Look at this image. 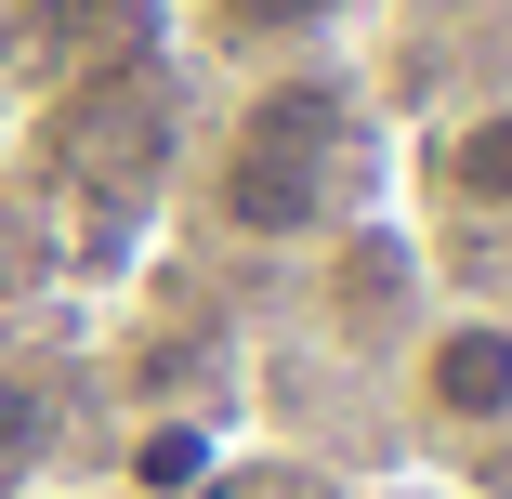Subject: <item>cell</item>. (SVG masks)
I'll return each mask as SVG.
<instances>
[{
  "label": "cell",
  "mask_w": 512,
  "mask_h": 499,
  "mask_svg": "<svg viewBox=\"0 0 512 499\" xmlns=\"http://www.w3.org/2000/svg\"><path fill=\"white\" fill-rule=\"evenodd\" d=\"M342 132H355L342 79H316V66L263 79L250 106H237V132H224L211 211H224L237 237H316V224H329V197H342Z\"/></svg>",
  "instance_id": "6da1fadb"
},
{
  "label": "cell",
  "mask_w": 512,
  "mask_h": 499,
  "mask_svg": "<svg viewBox=\"0 0 512 499\" xmlns=\"http://www.w3.org/2000/svg\"><path fill=\"white\" fill-rule=\"evenodd\" d=\"M421 408L447 434H499L512 421V316H434L421 342Z\"/></svg>",
  "instance_id": "7a4b0ae2"
},
{
  "label": "cell",
  "mask_w": 512,
  "mask_h": 499,
  "mask_svg": "<svg viewBox=\"0 0 512 499\" xmlns=\"http://www.w3.org/2000/svg\"><path fill=\"white\" fill-rule=\"evenodd\" d=\"M434 184H447V211L512 224V106H473V119L434 145Z\"/></svg>",
  "instance_id": "3957f363"
},
{
  "label": "cell",
  "mask_w": 512,
  "mask_h": 499,
  "mask_svg": "<svg viewBox=\"0 0 512 499\" xmlns=\"http://www.w3.org/2000/svg\"><path fill=\"white\" fill-rule=\"evenodd\" d=\"M329 14H342V0H211L224 40H316Z\"/></svg>",
  "instance_id": "277c9868"
},
{
  "label": "cell",
  "mask_w": 512,
  "mask_h": 499,
  "mask_svg": "<svg viewBox=\"0 0 512 499\" xmlns=\"http://www.w3.org/2000/svg\"><path fill=\"white\" fill-rule=\"evenodd\" d=\"M132 473H145V486H184V473H197V434H145V460H132Z\"/></svg>",
  "instance_id": "5b68a950"
},
{
  "label": "cell",
  "mask_w": 512,
  "mask_h": 499,
  "mask_svg": "<svg viewBox=\"0 0 512 499\" xmlns=\"http://www.w3.org/2000/svg\"><path fill=\"white\" fill-rule=\"evenodd\" d=\"M27 434H40V408H27V394H0V460H27Z\"/></svg>",
  "instance_id": "8992f818"
}]
</instances>
